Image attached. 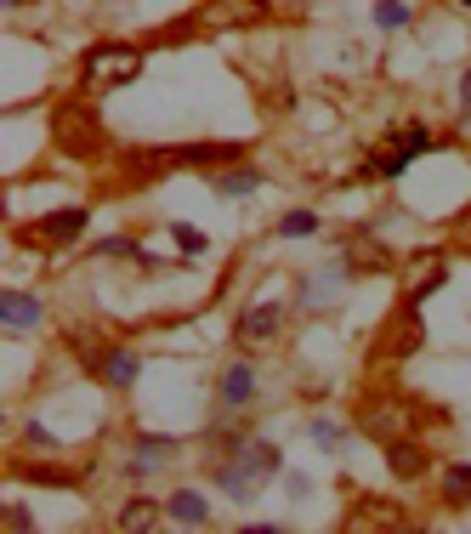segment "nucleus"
<instances>
[{"label":"nucleus","instance_id":"e433bc0d","mask_svg":"<svg viewBox=\"0 0 471 534\" xmlns=\"http://www.w3.org/2000/svg\"><path fill=\"white\" fill-rule=\"evenodd\" d=\"M454 6H460V12H471V0H454Z\"/></svg>","mask_w":471,"mask_h":534},{"label":"nucleus","instance_id":"0eeeda50","mask_svg":"<svg viewBox=\"0 0 471 534\" xmlns=\"http://www.w3.org/2000/svg\"><path fill=\"white\" fill-rule=\"evenodd\" d=\"M415 529V517L403 500H386V495H352L347 517H341V534H403Z\"/></svg>","mask_w":471,"mask_h":534},{"label":"nucleus","instance_id":"f3484780","mask_svg":"<svg viewBox=\"0 0 471 534\" xmlns=\"http://www.w3.org/2000/svg\"><path fill=\"white\" fill-rule=\"evenodd\" d=\"M40 319H46V302H40L35 290H23V285L0 290V324H6V336H35Z\"/></svg>","mask_w":471,"mask_h":534},{"label":"nucleus","instance_id":"5701e85b","mask_svg":"<svg viewBox=\"0 0 471 534\" xmlns=\"http://www.w3.org/2000/svg\"><path fill=\"white\" fill-rule=\"evenodd\" d=\"M256 188H262V171H256L250 160L245 165H222V171L210 177V194L216 199H250Z\"/></svg>","mask_w":471,"mask_h":534},{"label":"nucleus","instance_id":"c9c22d12","mask_svg":"<svg viewBox=\"0 0 471 534\" xmlns=\"http://www.w3.org/2000/svg\"><path fill=\"white\" fill-rule=\"evenodd\" d=\"M0 6H6V12H23V6H29V0H0Z\"/></svg>","mask_w":471,"mask_h":534},{"label":"nucleus","instance_id":"4be33fe9","mask_svg":"<svg viewBox=\"0 0 471 534\" xmlns=\"http://www.w3.org/2000/svg\"><path fill=\"white\" fill-rule=\"evenodd\" d=\"M159 523H171V517H165V500H154V495H131L114 512V529L120 534H142V529H159Z\"/></svg>","mask_w":471,"mask_h":534},{"label":"nucleus","instance_id":"f257e3e1","mask_svg":"<svg viewBox=\"0 0 471 534\" xmlns=\"http://www.w3.org/2000/svg\"><path fill=\"white\" fill-rule=\"evenodd\" d=\"M284 472V449L267 438V432H250V444H239L233 455H216L210 461V483L222 489L233 506H256L267 483Z\"/></svg>","mask_w":471,"mask_h":534},{"label":"nucleus","instance_id":"9d476101","mask_svg":"<svg viewBox=\"0 0 471 534\" xmlns=\"http://www.w3.org/2000/svg\"><path fill=\"white\" fill-rule=\"evenodd\" d=\"M347 279H358V273H352V262L335 250V262H324L318 273H307V279H301L296 307H301V313H318V307L341 302V296H347Z\"/></svg>","mask_w":471,"mask_h":534},{"label":"nucleus","instance_id":"f8f14e48","mask_svg":"<svg viewBox=\"0 0 471 534\" xmlns=\"http://www.w3.org/2000/svg\"><path fill=\"white\" fill-rule=\"evenodd\" d=\"M210 35H227V29H262L273 18V0H205L199 6Z\"/></svg>","mask_w":471,"mask_h":534},{"label":"nucleus","instance_id":"a211bd4d","mask_svg":"<svg viewBox=\"0 0 471 534\" xmlns=\"http://www.w3.org/2000/svg\"><path fill=\"white\" fill-rule=\"evenodd\" d=\"M245 143H176V165L182 171H222V165H245Z\"/></svg>","mask_w":471,"mask_h":534},{"label":"nucleus","instance_id":"f03ea898","mask_svg":"<svg viewBox=\"0 0 471 534\" xmlns=\"http://www.w3.org/2000/svg\"><path fill=\"white\" fill-rule=\"evenodd\" d=\"M52 148L80 165L108 154V125H103V108L91 103V91H74V97L52 103Z\"/></svg>","mask_w":471,"mask_h":534},{"label":"nucleus","instance_id":"aec40b11","mask_svg":"<svg viewBox=\"0 0 471 534\" xmlns=\"http://www.w3.org/2000/svg\"><path fill=\"white\" fill-rule=\"evenodd\" d=\"M23 483H35V489H80L86 483V466H63V461H35V455H18L12 461Z\"/></svg>","mask_w":471,"mask_h":534},{"label":"nucleus","instance_id":"a878e982","mask_svg":"<svg viewBox=\"0 0 471 534\" xmlns=\"http://www.w3.org/2000/svg\"><path fill=\"white\" fill-rule=\"evenodd\" d=\"M273 233H279V239H313V233H324V216L318 211H284Z\"/></svg>","mask_w":471,"mask_h":534},{"label":"nucleus","instance_id":"393cba45","mask_svg":"<svg viewBox=\"0 0 471 534\" xmlns=\"http://www.w3.org/2000/svg\"><path fill=\"white\" fill-rule=\"evenodd\" d=\"M165 517H171L176 529H205L210 506H205V495H199V489H176V495L165 500Z\"/></svg>","mask_w":471,"mask_h":534},{"label":"nucleus","instance_id":"2f4dec72","mask_svg":"<svg viewBox=\"0 0 471 534\" xmlns=\"http://www.w3.org/2000/svg\"><path fill=\"white\" fill-rule=\"evenodd\" d=\"M0 523H6V534H12V529H18V534H29V529H35V517H29V506H12V500L0 506Z\"/></svg>","mask_w":471,"mask_h":534},{"label":"nucleus","instance_id":"1a4fd4ad","mask_svg":"<svg viewBox=\"0 0 471 534\" xmlns=\"http://www.w3.org/2000/svg\"><path fill=\"white\" fill-rule=\"evenodd\" d=\"M120 188H148V182H165L176 165V143H159V148H120Z\"/></svg>","mask_w":471,"mask_h":534},{"label":"nucleus","instance_id":"4468645a","mask_svg":"<svg viewBox=\"0 0 471 534\" xmlns=\"http://www.w3.org/2000/svg\"><path fill=\"white\" fill-rule=\"evenodd\" d=\"M284 319H290L284 302H250V307H239L233 336H239V347H267V341L284 336Z\"/></svg>","mask_w":471,"mask_h":534},{"label":"nucleus","instance_id":"b1692460","mask_svg":"<svg viewBox=\"0 0 471 534\" xmlns=\"http://www.w3.org/2000/svg\"><path fill=\"white\" fill-rule=\"evenodd\" d=\"M437 500L449 512H471V461H449L443 478H437Z\"/></svg>","mask_w":471,"mask_h":534},{"label":"nucleus","instance_id":"c756f323","mask_svg":"<svg viewBox=\"0 0 471 534\" xmlns=\"http://www.w3.org/2000/svg\"><path fill=\"white\" fill-rule=\"evenodd\" d=\"M199 29H205V18H199V12H188V18L165 23V29H159V35H154V46H171V40H188V35H199Z\"/></svg>","mask_w":471,"mask_h":534},{"label":"nucleus","instance_id":"cd10ccee","mask_svg":"<svg viewBox=\"0 0 471 534\" xmlns=\"http://www.w3.org/2000/svg\"><path fill=\"white\" fill-rule=\"evenodd\" d=\"M171 239H176V250H182L188 262L210 256V233H205V228H193V222H171Z\"/></svg>","mask_w":471,"mask_h":534},{"label":"nucleus","instance_id":"423d86ee","mask_svg":"<svg viewBox=\"0 0 471 534\" xmlns=\"http://www.w3.org/2000/svg\"><path fill=\"white\" fill-rule=\"evenodd\" d=\"M91 228V211L86 205H63V211L40 216V222H29V228H18V245L23 250H69L80 245Z\"/></svg>","mask_w":471,"mask_h":534},{"label":"nucleus","instance_id":"9b49d317","mask_svg":"<svg viewBox=\"0 0 471 534\" xmlns=\"http://www.w3.org/2000/svg\"><path fill=\"white\" fill-rule=\"evenodd\" d=\"M182 455V438H171V432H131V455H125V478H154V472H165V466Z\"/></svg>","mask_w":471,"mask_h":534},{"label":"nucleus","instance_id":"f704fd0d","mask_svg":"<svg viewBox=\"0 0 471 534\" xmlns=\"http://www.w3.org/2000/svg\"><path fill=\"white\" fill-rule=\"evenodd\" d=\"M239 534H284V523H245Z\"/></svg>","mask_w":471,"mask_h":534},{"label":"nucleus","instance_id":"20e7f679","mask_svg":"<svg viewBox=\"0 0 471 534\" xmlns=\"http://www.w3.org/2000/svg\"><path fill=\"white\" fill-rule=\"evenodd\" d=\"M358 432L375 438V444H392V438H409L420 432V404L415 398H403V392H364V404H358Z\"/></svg>","mask_w":471,"mask_h":534},{"label":"nucleus","instance_id":"6ab92c4d","mask_svg":"<svg viewBox=\"0 0 471 534\" xmlns=\"http://www.w3.org/2000/svg\"><path fill=\"white\" fill-rule=\"evenodd\" d=\"M386 472L398 483H420L426 472H432V449L420 444V432H409V438H392L386 444Z\"/></svg>","mask_w":471,"mask_h":534},{"label":"nucleus","instance_id":"473e14b6","mask_svg":"<svg viewBox=\"0 0 471 534\" xmlns=\"http://www.w3.org/2000/svg\"><path fill=\"white\" fill-rule=\"evenodd\" d=\"M284 489H290V500H307V495H313V478H301V472H290V478H284Z\"/></svg>","mask_w":471,"mask_h":534},{"label":"nucleus","instance_id":"6e6552de","mask_svg":"<svg viewBox=\"0 0 471 534\" xmlns=\"http://www.w3.org/2000/svg\"><path fill=\"white\" fill-rule=\"evenodd\" d=\"M420 347H426V324H420V307L403 302L392 319L375 330V358L381 364H403V358H415Z\"/></svg>","mask_w":471,"mask_h":534},{"label":"nucleus","instance_id":"dca6fc26","mask_svg":"<svg viewBox=\"0 0 471 534\" xmlns=\"http://www.w3.org/2000/svg\"><path fill=\"white\" fill-rule=\"evenodd\" d=\"M341 256L352 262L358 279H364V273H398V262H403L381 233H352V239H341Z\"/></svg>","mask_w":471,"mask_h":534},{"label":"nucleus","instance_id":"7ed1b4c3","mask_svg":"<svg viewBox=\"0 0 471 534\" xmlns=\"http://www.w3.org/2000/svg\"><path fill=\"white\" fill-rule=\"evenodd\" d=\"M142 69H148V52H142V46H131V40H97V46L80 52V91L108 97V91L131 86Z\"/></svg>","mask_w":471,"mask_h":534},{"label":"nucleus","instance_id":"72a5a7b5","mask_svg":"<svg viewBox=\"0 0 471 534\" xmlns=\"http://www.w3.org/2000/svg\"><path fill=\"white\" fill-rule=\"evenodd\" d=\"M454 108H460V120L471 125V69L460 74V103H454Z\"/></svg>","mask_w":471,"mask_h":534},{"label":"nucleus","instance_id":"39448f33","mask_svg":"<svg viewBox=\"0 0 471 534\" xmlns=\"http://www.w3.org/2000/svg\"><path fill=\"white\" fill-rule=\"evenodd\" d=\"M398 285H403V302H432L437 290L449 285V250L443 245H426V250H409L398 262Z\"/></svg>","mask_w":471,"mask_h":534},{"label":"nucleus","instance_id":"2eb2a0df","mask_svg":"<svg viewBox=\"0 0 471 534\" xmlns=\"http://www.w3.org/2000/svg\"><path fill=\"white\" fill-rule=\"evenodd\" d=\"M256 392H262V381H256V364H250V358H233V364L216 375V410H222V415L250 410V404H256Z\"/></svg>","mask_w":471,"mask_h":534},{"label":"nucleus","instance_id":"412c9836","mask_svg":"<svg viewBox=\"0 0 471 534\" xmlns=\"http://www.w3.org/2000/svg\"><path fill=\"white\" fill-rule=\"evenodd\" d=\"M91 256H97V262H131V267H142V273H159V267H165L154 250L137 245V233H103V239H91Z\"/></svg>","mask_w":471,"mask_h":534},{"label":"nucleus","instance_id":"ddd939ff","mask_svg":"<svg viewBox=\"0 0 471 534\" xmlns=\"http://www.w3.org/2000/svg\"><path fill=\"white\" fill-rule=\"evenodd\" d=\"M91 381H103L108 392H131L142 381V353L137 347H125V341H108L103 353L91 358Z\"/></svg>","mask_w":471,"mask_h":534},{"label":"nucleus","instance_id":"7c9ffc66","mask_svg":"<svg viewBox=\"0 0 471 534\" xmlns=\"http://www.w3.org/2000/svg\"><path fill=\"white\" fill-rule=\"evenodd\" d=\"M23 444H29V449H46V455H57V449H63V444H57V432L40 427V421H29V427H23Z\"/></svg>","mask_w":471,"mask_h":534},{"label":"nucleus","instance_id":"c85d7f7f","mask_svg":"<svg viewBox=\"0 0 471 534\" xmlns=\"http://www.w3.org/2000/svg\"><path fill=\"white\" fill-rule=\"evenodd\" d=\"M307 438H313L318 449H341V444H347V427L330 421V415H313V421H307Z\"/></svg>","mask_w":471,"mask_h":534},{"label":"nucleus","instance_id":"bb28decb","mask_svg":"<svg viewBox=\"0 0 471 534\" xmlns=\"http://www.w3.org/2000/svg\"><path fill=\"white\" fill-rule=\"evenodd\" d=\"M369 18H375V29H381V35H398V29H409V23H415V12H409L403 0H375V12H369Z\"/></svg>","mask_w":471,"mask_h":534}]
</instances>
